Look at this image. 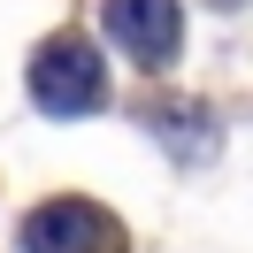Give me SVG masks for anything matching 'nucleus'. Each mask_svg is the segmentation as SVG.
I'll use <instances>...</instances> for the list:
<instances>
[{
    "instance_id": "nucleus-1",
    "label": "nucleus",
    "mask_w": 253,
    "mask_h": 253,
    "mask_svg": "<svg viewBox=\"0 0 253 253\" xmlns=\"http://www.w3.org/2000/svg\"><path fill=\"white\" fill-rule=\"evenodd\" d=\"M31 100L46 115H92L100 100H108V62H100V46L77 39V31L46 39V46L31 54Z\"/></svg>"
},
{
    "instance_id": "nucleus-2",
    "label": "nucleus",
    "mask_w": 253,
    "mask_h": 253,
    "mask_svg": "<svg viewBox=\"0 0 253 253\" xmlns=\"http://www.w3.org/2000/svg\"><path fill=\"white\" fill-rule=\"evenodd\" d=\"M23 253H123V230L92 200H46L23 215Z\"/></svg>"
},
{
    "instance_id": "nucleus-3",
    "label": "nucleus",
    "mask_w": 253,
    "mask_h": 253,
    "mask_svg": "<svg viewBox=\"0 0 253 253\" xmlns=\"http://www.w3.org/2000/svg\"><path fill=\"white\" fill-rule=\"evenodd\" d=\"M100 16H108V39L130 54V62H169L184 23H176V0H100Z\"/></svg>"
},
{
    "instance_id": "nucleus-4",
    "label": "nucleus",
    "mask_w": 253,
    "mask_h": 253,
    "mask_svg": "<svg viewBox=\"0 0 253 253\" xmlns=\"http://www.w3.org/2000/svg\"><path fill=\"white\" fill-rule=\"evenodd\" d=\"M215 8H230V0H215Z\"/></svg>"
}]
</instances>
